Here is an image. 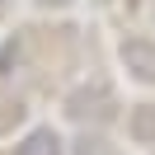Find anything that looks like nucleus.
Instances as JSON below:
<instances>
[{
	"mask_svg": "<svg viewBox=\"0 0 155 155\" xmlns=\"http://www.w3.org/2000/svg\"><path fill=\"white\" fill-rule=\"evenodd\" d=\"M14 155H61V136L42 127V132H33V136H28V141H24Z\"/></svg>",
	"mask_w": 155,
	"mask_h": 155,
	"instance_id": "f257e3e1",
	"label": "nucleus"
}]
</instances>
